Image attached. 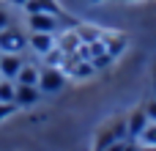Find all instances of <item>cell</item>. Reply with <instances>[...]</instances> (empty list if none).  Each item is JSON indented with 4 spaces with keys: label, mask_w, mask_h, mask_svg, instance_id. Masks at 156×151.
<instances>
[{
    "label": "cell",
    "mask_w": 156,
    "mask_h": 151,
    "mask_svg": "<svg viewBox=\"0 0 156 151\" xmlns=\"http://www.w3.org/2000/svg\"><path fill=\"white\" fill-rule=\"evenodd\" d=\"M129 143V132H126V121L121 118V121H115V124H110V127H104L101 132H99V138H96V149H118V146H126Z\"/></svg>",
    "instance_id": "obj_1"
},
{
    "label": "cell",
    "mask_w": 156,
    "mask_h": 151,
    "mask_svg": "<svg viewBox=\"0 0 156 151\" xmlns=\"http://www.w3.org/2000/svg\"><path fill=\"white\" fill-rule=\"evenodd\" d=\"M66 72L60 66H41L38 69V88L41 94H58L63 85H66Z\"/></svg>",
    "instance_id": "obj_2"
},
{
    "label": "cell",
    "mask_w": 156,
    "mask_h": 151,
    "mask_svg": "<svg viewBox=\"0 0 156 151\" xmlns=\"http://www.w3.org/2000/svg\"><path fill=\"white\" fill-rule=\"evenodd\" d=\"M27 28L30 30H41V33H58L60 30V17L44 14V11H33V14H27Z\"/></svg>",
    "instance_id": "obj_3"
},
{
    "label": "cell",
    "mask_w": 156,
    "mask_h": 151,
    "mask_svg": "<svg viewBox=\"0 0 156 151\" xmlns=\"http://www.w3.org/2000/svg\"><path fill=\"white\" fill-rule=\"evenodd\" d=\"M25 47H27V39L22 36V30L11 25L0 30V52H22Z\"/></svg>",
    "instance_id": "obj_4"
},
{
    "label": "cell",
    "mask_w": 156,
    "mask_h": 151,
    "mask_svg": "<svg viewBox=\"0 0 156 151\" xmlns=\"http://www.w3.org/2000/svg\"><path fill=\"white\" fill-rule=\"evenodd\" d=\"M41 99V88L38 85H25V83H16V94H14V102L16 107H33L36 102Z\"/></svg>",
    "instance_id": "obj_5"
},
{
    "label": "cell",
    "mask_w": 156,
    "mask_h": 151,
    "mask_svg": "<svg viewBox=\"0 0 156 151\" xmlns=\"http://www.w3.org/2000/svg\"><path fill=\"white\" fill-rule=\"evenodd\" d=\"M148 113H145V107H140V110H134L129 118H126V132H129V143H137V138H140V132L148 127Z\"/></svg>",
    "instance_id": "obj_6"
},
{
    "label": "cell",
    "mask_w": 156,
    "mask_h": 151,
    "mask_svg": "<svg viewBox=\"0 0 156 151\" xmlns=\"http://www.w3.org/2000/svg\"><path fill=\"white\" fill-rule=\"evenodd\" d=\"M27 47L36 52V55H44L47 50L55 47V33H41V30H30L27 36Z\"/></svg>",
    "instance_id": "obj_7"
},
{
    "label": "cell",
    "mask_w": 156,
    "mask_h": 151,
    "mask_svg": "<svg viewBox=\"0 0 156 151\" xmlns=\"http://www.w3.org/2000/svg\"><path fill=\"white\" fill-rule=\"evenodd\" d=\"M22 58L19 52H3L0 55V77H8V80H16L19 69H22Z\"/></svg>",
    "instance_id": "obj_8"
},
{
    "label": "cell",
    "mask_w": 156,
    "mask_h": 151,
    "mask_svg": "<svg viewBox=\"0 0 156 151\" xmlns=\"http://www.w3.org/2000/svg\"><path fill=\"white\" fill-rule=\"evenodd\" d=\"M25 11H27V14H33V11H44V14L63 17V8H60L55 0H27V3H25Z\"/></svg>",
    "instance_id": "obj_9"
},
{
    "label": "cell",
    "mask_w": 156,
    "mask_h": 151,
    "mask_svg": "<svg viewBox=\"0 0 156 151\" xmlns=\"http://www.w3.org/2000/svg\"><path fill=\"white\" fill-rule=\"evenodd\" d=\"M104 47H107V52H110L112 58H118V55L126 50V36H112V33H107V36H104Z\"/></svg>",
    "instance_id": "obj_10"
},
{
    "label": "cell",
    "mask_w": 156,
    "mask_h": 151,
    "mask_svg": "<svg viewBox=\"0 0 156 151\" xmlns=\"http://www.w3.org/2000/svg\"><path fill=\"white\" fill-rule=\"evenodd\" d=\"M16 83L38 85V66H33V63H22V69H19V74H16Z\"/></svg>",
    "instance_id": "obj_11"
},
{
    "label": "cell",
    "mask_w": 156,
    "mask_h": 151,
    "mask_svg": "<svg viewBox=\"0 0 156 151\" xmlns=\"http://www.w3.org/2000/svg\"><path fill=\"white\" fill-rule=\"evenodd\" d=\"M41 58H44V66H63V61H66V52H63V50L55 44V47H52V50H47Z\"/></svg>",
    "instance_id": "obj_12"
},
{
    "label": "cell",
    "mask_w": 156,
    "mask_h": 151,
    "mask_svg": "<svg viewBox=\"0 0 156 151\" xmlns=\"http://www.w3.org/2000/svg\"><path fill=\"white\" fill-rule=\"evenodd\" d=\"M14 94H16V80L0 77V102H14Z\"/></svg>",
    "instance_id": "obj_13"
},
{
    "label": "cell",
    "mask_w": 156,
    "mask_h": 151,
    "mask_svg": "<svg viewBox=\"0 0 156 151\" xmlns=\"http://www.w3.org/2000/svg\"><path fill=\"white\" fill-rule=\"evenodd\" d=\"M137 143H143V146H156V121H148V127L140 132Z\"/></svg>",
    "instance_id": "obj_14"
},
{
    "label": "cell",
    "mask_w": 156,
    "mask_h": 151,
    "mask_svg": "<svg viewBox=\"0 0 156 151\" xmlns=\"http://www.w3.org/2000/svg\"><path fill=\"white\" fill-rule=\"evenodd\" d=\"M112 61H115V58H112L110 52H99V55H93V58H90V63H93V69H96V72L107 69V66H110Z\"/></svg>",
    "instance_id": "obj_15"
},
{
    "label": "cell",
    "mask_w": 156,
    "mask_h": 151,
    "mask_svg": "<svg viewBox=\"0 0 156 151\" xmlns=\"http://www.w3.org/2000/svg\"><path fill=\"white\" fill-rule=\"evenodd\" d=\"M16 110H19V107H16V102H0V121L11 118Z\"/></svg>",
    "instance_id": "obj_16"
},
{
    "label": "cell",
    "mask_w": 156,
    "mask_h": 151,
    "mask_svg": "<svg viewBox=\"0 0 156 151\" xmlns=\"http://www.w3.org/2000/svg\"><path fill=\"white\" fill-rule=\"evenodd\" d=\"M8 25H11V17H8V11L0 6V30H3V28H8Z\"/></svg>",
    "instance_id": "obj_17"
},
{
    "label": "cell",
    "mask_w": 156,
    "mask_h": 151,
    "mask_svg": "<svg viewBox=\"0 0 156 151\" xmlns=\"http://www.w3.org/2000/svg\"><path fill=\"white\" fill-rule=\"evenodd\" d=\"M145 113H148V118H151V121H156V99H151V102L145 105Z\"/></svg>",
    "instance_id": "obj_18"
},
{
    "label": "cell",
    "mask_w": 156,
    "mask_h": 151,
    "mask_svg": "<svg viewBox=\"0 0 156 151\" xmlns=\"http://www.w3.org/2000/svg\"><path fill=\"white\" fill-rule=\"evenodd\" d=\"M11 3H16V6H25V3H27V0H11Z\"/></svg>",
    "instance_id": "obj_19"
},
{
    "label": "cell",
    "mask_w": 156,
    "mask_h": 151,
    "mask_svg": "<svg viewBox=\"0 0 156 151\" xmlns=\"http://www.w3.org/2000/svg\"><path fill=\"white\" fill-rule=\"evenodd\" d=\"M154 88H156V69H154Z\"/></svg>",
    "instance_id": "obj_20"
},
{
    "label": "cell",
    "mask_w": 156,
    "mask_h": 151,
    "mask_svg": "<svg viewBox=\"0 0 156 151\" xmlns=\"http://www.w3.org/2000/svg\"><path fill=\"white\" fill-rule=\"evenodd\" d=\"M118 3H134V0H118Z\"/></svg>",
    "instance_id": "obj_21"
},
{
    "label": "cell",
    "mask_w": 156,
    "mask_h": 151,
    "mask_svg": "<svg viewBox=\"0 0 156 151\" xmlns=\"http://www.w3.org/2000/svg\"><path fill=\"white\" fill-rule=\"evenodd\" d=\"M90 3H101V0H90Z\"/></svg>",
    "instance_id": "obj_22"
},
{
    "label": "cell",
    "mask_w": 156,
    "mask_h": 151,
    "mask_svg": "<svg viewBox=\"0 0 156 151\" xmlns=\"http://www.w3.org/2000/svg\"><path fill=\"white\" fill-rule=\"evenodd\" d=\"M0 55H3V52H0Z\"/></svg>",
    "instance_id": "obj_23"
}]
</instances>
